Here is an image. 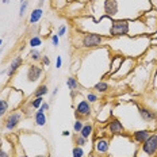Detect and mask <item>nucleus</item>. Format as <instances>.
<instances>
[{"instance_id": "obj_1", "label": "nucleus", "mask_w": 157, "mask_h": 157, "mask_svg": "<svg viewBox=\"0 0 157 157\" xmlns=\"http://www.w3.org/2000/svg\"><path fill=\"white\" fill-rule=\"evenodd\" d=\"M110 35L111 37H122V35L132 34V25L126 19H114L111 21L110 26Z\"/></svg>"}, {"instance_id": "obj_2", "label": "nucleus", "mask_w": 157, "mask_h": 157, "mask_svg": "<svg viewBox=\"0 0 157 157\" xmlns=\"http://www.w3.org/2000/svg\"><path fill=\"white\" fill-rule=\"evenodd\" d=\"M102 44H103V37L100 34H95V33L84 34L83 41H81V46L83 48H98Z\"/></svg>"}, {"instance_id": "obj_3", "label": "nucleus", "mask_w": 157, "mask_h": 157, "mask_svg": "<svg viewBox=\"0 0 157 157\" xmlns=\"http://www.w3.org/2000/svg\"><path fill=\"white\" fill-rule=\"evenodd\" d=\"M142 152L150 157L157 153V133L150 134L149 138L142 144Z\"/></svg>"}, {"instance_id": "obj_4", "label": "nucleus", "mask_w": 157, "mask_h": 157, "mask_svg": "<svg viewBox=\"0 0 157 157\" xmlns=\"http://www.w3.org/2000/svg\"><path fill=\"white\" fill-rule=\"evenodd\" d=\"M103 11H104V15L110 16V18L117 16L118 12H119V6H118V2H117V0H104Z\"/></svg>"}, {"instance_id": "obj_5", "label": "nucleus", "mask_w": 157, "mask_h": 157, "mask_svg": "<svg viewBox=\"0 0 157 157\" xmlns=\"http://www.w3.org/2000/svg\"><path fill=\"white\" fill-rule=\"evenodd\" d=\"M22 119V114L18 113V111H14V113L10 114V117L6 119V129L7 130H14L16 126L19 125Z\"/></svg>"}, {"instance_id": "obj_6", "label": "nucleus", "mask_w": 157, "mask_h": 157, "mask_svg": "<svg viewBox=\"0 0 157 157\" xmlns=\"http://www.w3.org/2000/svg\"><path fill=\"white\" fill-rule=\"evenodd\" d=\"M42 73H44V71H42L41 67H38V65H30L29 67V71H27V78L30 83H35V81H38L39 78H41Z\"/></svg>"}, {"instance_id": "obj_7", "label": "nucleus", "mask_w": 157, "mask_h": 157, "mask_svg": "<svg viewBox=\"0 0 157 157\" xmlns=\"http://www.w3.org/2000/svg\"><path fill=\"white\" fill-rule=\"evenodd\" d=\"M91 104L87 100H81L76 106V117H90L91 115Z\"/></svg>"}, {"instance_id": "obj_8", "label": "nucleus", "mask_w": 157, "mask_h": 157, "mask_svg": "<svg viewBox=\"0 0 157 157\" xmlns=\"http://www.w3.org/2000/svg\"><path fill=\"white\" fill-rule=\"evenodd\" d=\"M22 64H23V58H22L21 56H16V57H14V60L11 61L10 67L7 68V76H8V77H12V76H14L15 72L22 67Z\"/></svg>"}, {"instance_id": "obj_9", "label": "nucleus", "mask_w": 157, "mask_h": 157, "mask_svg": "<svg viewBox=\"0 0 157 157\" xmlns=\"http://www.w3.org/2000/svg\"><path fill=\"white\" fill-rule=\"evenodd\" d=\"M140 115L142 117V119L145 121V122H153V121H157V114L155 111H150L148 109H142V107H140Z\"/></svg>"}, {"instance_id": "obj_10", "label": "nucleus", "mask_w": 157, "mask_h": 157, "mask_svg": "<svg viewBox=\"0 0 157 157\" xmlns=\"http://www.w3.org/2000/svg\"><path fill=\"white\" fill-rule=\"evenodd\" d=\"M109 130L111 134H114V136H117V134H122L123 133V125L119 122L118 119H113L111 122L109 123Z\"/></svg>"}, {"instance_id": "obj_11", "label": "nucleus", "mask_w": 157, "mask_h": 157, "mask_svg": "<svg viewBox=\"0 0 157 157\" xmlns=\"http://www.w3.org/2000/svg\"><path fill=\"white\" fill-rule=\"evenodd\" d=\"M109 148H110V142L106 138H99L95 144V149H96L98 153H106Z\"/></svg>"}, {"instance_id": "obj_12", "label": "nucleus", "mask_w": 157, "mask_h": 157, "mask_svg": "<svg viewBox=\"0 0 157 157\" xmlns=\"http://www.w3.org/2000/svg\"><path fill=\"white\" fill-rule=\"evenodd\" d=\"M149 136H150V133L148 132V130H138V132H136L133 134L134 140H136L138 144H144L146 140L149 138Z\"/></svg>"}, {"instance_id": "obj_13", "label": "nucleus", "mask_w": 157, "mask_h": 157, "mask_svg": "<svg viewBox=\"0 0 157 157\" xmlns=\"http://www.w3.org/2000/svg\"><path fill=\"white\" fill-rule=\"evenodd\" d=\"M34 122L37 126H45L46 125V115H45L44 111L38 110L37 113L34 114Z\"/></svg>"}, {"instance_id": "obj_14", "label": "nucleus", "mask_w": 157, "mask_h": 157, "mask_svg": "<svg viewBox=\"0 0 157 157\" xmlns=\"http://www.w3.org/2000/svg\"><path fill=\"white\" fill-rule=\"evenodd\" d=\"M42 15H44V11H42V8H34L31 11V15H30V23L31 25H35L37 22H39V19L42 18Z\"/></svg>"}, {"instance_id": "obj_15", "label": "nucleus", "mask_w": 157, "mask_h": 157, "mask_svg": "<svg viewBox=\"0 0 157 157\" xmlns=\"http://www.w3.org/2000/svg\"><path fill=\"white\" fill-rule=\"evenodd\" d=\"M48 92H49L48 86H46V84H42V86H39L37 90L34 91V98H44Z\"/></svg>"}, {"instance_id": "obj_16", "label": "nucleus", "mask_w": 157, "mask_h": 157, "mask_svg": "<svg viewBox=\"0 0 157 157\" xmlns=\"http://www.w3.org/2000/svg\"><path fill=\"white\" fill-rule=\"evenodd\" d=\"M92 132H94L92 125H91V123H87V125H84V126H83V129H81L80 136H81V137H84V138H90L91 134H92Z\"/></svg>"}, {"instance_id": "obj_17", "label": "nucleus", "mask_w": 157, "mask_h": 157, "mask_svg": "<svg viewBox=\"0 0 157 157\" xmlns=\"http://www.w3.org/2000/svg\"><path fill=\"white\" fill-rule=\"evenodd\" d=\"M67 86H68V88H69L71 91H76L77 88H78V81H77V78H75V77H68V78H67Z\"/></svg>"}, {"instance_id": "obj_18", "label": "nucleus", "mask_w": 157, "mask_h": 157, "mask_svg": "<svg viewBox=\"0 0 157 157\" xmlns=\"http://www.w3.org/2000/svg\"><path fill=\"white\" fill-rule=\"evenodd\" d=\"M94 90H96L98 92L103 94V92H106V91L109 90V84L104 83V81H100V83H96V84H95V86H94Z\"/></svg>"}, {"instance_id": "obj_19", "label": "nucleus", "mask_w": 157, "mask_h": 157, "mask_svg": "<svg viewBox=\"0 0 157 157\" xmlns=\"http://www.w3.org/2000/svg\"><path fill=\"white\" fill-rule=\"evenodd\" d=\"M8 110V102L4 99H0V118H3V115H6Z\"/></svg>"}, {"instance_id": "obj_20", "label": "nucleus", "mask_w": 157, "mask_h": 157, "mask_svg": "<svg viewBox=\"0 0 157 157\" xmlns=\"http://www.w3.org/2000/svg\"><path fill=\"white\" fill-rule=\"evenodd\" d=\"M29 45L33 48V49H35L37 46H41L42 45V39L38 37V35H35V37H33L30 41H29Z\"/></svg>"}, {"instance_id": "obj_21", "label": "nucleus", "mask_w": 157, "mask_h": 157, "mask_svg": "<svg viewBox=\"0 0 157 157\" xmlns=\"http://www.w3.org/2000/svg\"><path fill=\"white\" fill-rule=\"evenodd\" d=\"M42 103H44V98H34V99L31 100L30 106L33 107V109H35V110H39V107H41Z\"/></svg>"}, {"instance_id": "obj_22", "label": "nucleus", "mask_w": 157, "mask_h": 157, "mask_svg": "<svg viewBox=\"0 0 157 157\" xmlns=\"http://www.w3.org/2000/svg\"><path fill=\"white\" fill-rule=\"evenodd\" d=\"M30 58L33 61H39L42 57H41V53H39L37 49H33V50L30 52Z\"/></svg>"}, {"instance_id": "obj_23", "label": "nucleus", "mask_w": 157, "mask_h": 157, "mask_svg": "<svg viewBox=\"0 0 157 157\" xmlns=\"http://www.w3.org/2000/svg\"><path fill=\"white\" fill-rule=\"evenodd\" d=\"M75 144H76V146H84L87 144V138L81 136H76L75 137Z\"/></svg>"}, {"instance_id": "obj_24", "label": "nucleus", "mask_w": 157, "mask_h": 157, "mask_svg": "<svg viewBox=\"0 0 157 157\" xmlns=\"http://www.w3.org/2000/svg\"><path fill=\"white\" fill-rule=\"evenodd\" d=\"M83 126H84L83 121L76 119V121H75V123H73V130H75L76 133H80V132H81V129H83Z\"/></svg>"}, {"instance_id": "obj_25", "label": "nucleus", "mask_w": 157, "mask_h": 157, "mask_svg": "<svg viewBox=\"0 0 157 157\" xmlns=\"http://www.w3.org/2000/svg\"><path fill=\"white\" fill-rule=\"evenodd\" d=\"M72 153H73V157H83L84 156V150L81 149V146H75Z\"/></svg>"}, {"instance_id": "obj_26", "label": "nucleus", "mask_w": 157, "mask_h": 157, "mask_svg": "<svg viewBox=\"0 0 157 157\" xmlns=\"http://www.w3.org/2000/svg\"><path fill=\"white\" fill-rule=\"evenodd\" d=\"M27 7H29V2L21 3V8H19V18H23L25 16V12H26V10H27Z\"/></svg>"}, {"instance_id": "obj_27", "label": "nucleus", "mask_w": 157, "mask_h": 157, "mask_svg": "<svg viewBox=\"0 0 157 157\" xmlns=\"http://www.w3.org/2000/svg\"><path fill=\"white\" fill-rule=\"evenodd\" d=\"M52 44H53V46H56V48L60 46V37H58L57 34L52 35Z\"/></svg>"}, {"instance_id": "obj_28", "label": "nucleus", "mask_w": 157, "mask_h": 157, "mask_svg": "<svg viewBox=\"0 0 157 157\" xmlns=\"http://www.w3.org/2000/svg\"><path fill=\"white\" fill-rule=\"evenodd\" d=\"M98 100V96L95 94H88L87 95V102H90V103H95Z\"/></svg>"}, {"instance_id": "obj_29", "label": "nucleus", "mask_w": 157, "mask_h": 157, "mask_svg": "<svg viewBox=\"0 0 157 157\" xmlns=\"http://www.w3.org/2000/svg\"><path fill=\"white\" fill-rule=\"evenodd\" d=\"M65 33H67V26H65V25H63V26H61L60 29H58V31H57V35H58V37H64V35H65Z\"/></svg>"}, {"instance_id": "obj_30", "label": "nucleus", "mask_w": 157, "mask_h": 157, "mask_svg": "<svg viewBox=\"0 0 157 157\" xmlns=\"http://www.w3.org/2000/svg\"><path fill=\"white\" fill-rule=\"evenodd\" d=\"M61 65H63V58H61V56H57V60H56V68L60 69Z\"/></svg>"}, {"instance_id": "obj_31", "label": "nucleus", "mask_w": 157, "mask_h": 157, "mask_svg": "<svg viewBox=\"0 0 157 157\" xmlns=\"http://www.w3.org/2000/svg\"><path fill=\"white\" fill-rule=\"evenodd\" d=\"M42 63H44V65L49 67V65H50V58H49L48 56H44V57H42Z\"/></svg>"}, {"instance_id": "obj_32", "label": "nucleus", "mask_w": 157, "mask_h": 157, "mask_svg": "<svg viewBox=\"0 0 157 157\" xmlns=\"http://www.w3.org/2000/svg\"><path fill=\"white\" fill-rule=\"evenodd\" d=\"M49 107H50V106H49V103H42L41 104V107H39V110H41V111H48L49 110Z\"/></svg>"}, {"instance_id": "obj_33", "label": "nucleus", "mask_w": 157, "mask_h": 157, "mask_svg": "<svg viewBox=\"0 0 157 157\" xmlns=\"http://www.w3.org/2000/svg\"><path fill=\"white\" fill-rule=\"evenodd\" d=\"M0 157H10V155L7 152H4L3 149H0Z\"/></svg>"}, {"instance_id": "obj_34", "label": "nucleus", "mask_w": 157, "mask_h": 157, "mask_svg": "<svg viewBox=\"0 0 157 157\" xmlns=\"http://www.w3.org/2000/svg\"><path fill=\"white\" fill-rule=\"evenodd\" d=\"M63 136H64V137H69V136H71V132H69V130H64V132H63Z\"/></svg>"}, {"instance_id": "obj_35", "label": "nucleus", "mask_w": 157, "mask_h": 157, "mask_svg": "<svg viewBox=\"0 0 157 157\" xmlns=\"http://www.w3.org/2000/svg\"><path fill=\"white\" fill-rule=\"evenodd\" d=\"M45 4V0H39V3H38V8H42V6Z\"/></svg>"}, {"instance_id": "obj_36", "label": "nucleus", "mask_w": 157, "mask_h": 157, "mask_svg": "<svg viewBox=\"0 0 157 157\" xmlns=\"http://www.w3.org/2000/svg\"><path fill=\"white\" fill-rule=\"evenodd\" d=\"M58 90H60V88L56 87V88H54V91H53V94H52V96H56V95H57V92H58Z\"/></svg>"}, {"instance_id": "obj_37", "label": "nucleus", "mask_w": 157, "mask_h": 157, "mask_svg": "<svg viewBox=\"0 0 157 157\" xmlns=\"http://www.w3.org/2000/svg\"><path fill=\"white\" fill-rule=\"evenodd\" d=\"M2 3H3V4H8L10 0H2Z\"/></svg>"}, {"instance_id": "obj_38", "label": "nucleus", "mask_w": 157, "mask_h": 157, "mask_svg": "<svg viewBox=\"0 0 157 157\" xmlns=\"http://www.w3.org/2000/svg\"><path fill=\"white\" fill-rule=\"evenodd\" d=\"M35 157H48V156H45V155H37Z\"/></svg>"}, {"instance_id": "obj_39", "label": "nucleus", "mask_w": 157, "mask_h": 157, "mask_svg": "<svg viewBox=\"0 0 157 157\" xmlns=\"http://www.w3.org/2000/svg\"><path fill=\"white\" fill-rule=\"evenodd\" d=\"M2 45H3V39H0V46H2Z\"/></svg>"}, {"instance_id": "obj_40", "label": "nucleus", "mask_w": 157, "mask_h": 157, "mask_svg": "<svg viewBox=\"0 0 157 157\" xmlns=\"http://www.w3.org/2000/svg\"><path fill=\"white\" fill-rule=\"evenodd\" d=\"M18 157H27V156H26V155H23V156H18Z\"/></svg>"}, {"instance_id": "obj_41", "label": "nucleus", "mask_w": 157, "mask_h": 157, "mask_svg": "<svg viewBox=\"0 0 157 157\" xmlns=\"http://www.w3.org/2000/svg\"><path fill=\"white\" fill-rule=\"evenodd\" d=\"M23 2H26V0H21V3H23Z\"/></svg>"}]
</instances>
